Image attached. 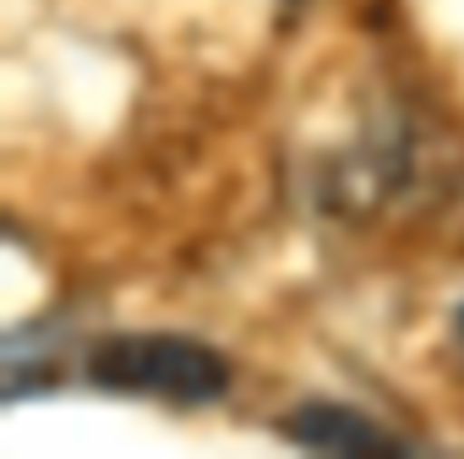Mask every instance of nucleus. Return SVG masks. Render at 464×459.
<instances>
[{
  "label": "nucleus",
  "mask_w": 464,
  "mask_h": 459,
  "mask_svg": "<svg viewBox=\"0 0 464 459\" xmlns=\"http://www.w3.org/2000/svg\"><path fill=\"white\" fill-rule=\"evenodd\" d=\"M88 377L110 394H148L164 405H208L229 388V361L180 334H115L93 345Z\"/></svg>",
  "instance_id": "1"
},
{
  "label": "nucleus",
  "mask_w": 464,
  "mask_h": 459,
  "mask_svg": "<svg viewBox=\"0 0 464 459\" xmlns=\"http://www.w3.org/2000/svg\"><path fill=\"white\" fill-rule=\"evenodd\" d=\"M279 432H285L290 443L312 448V454H404V448H399V437H393V432H382L372 415L344 410V405H328V399L301 405L295 415H285V421H279Z\"/></svg>",
  "instance_id": "2"
},
{
  "label": "nucleus",
  "mask_w": 464,
  "mask_h": 459,
  "mask_svg": "<svg viewBox=\"0 0 464 459\" xmlns=\"http://www.w3.org/2000/svg\"><path fill=\"white\" fill-rule=\"evenodd\" d=\"M453 328H459V339H464V307H459V317H453Z\"/></svg>",
  "instance_id": "3"
}]
</instances>
